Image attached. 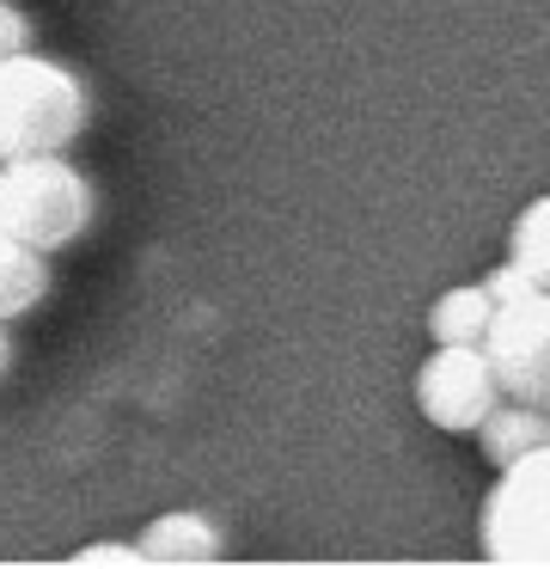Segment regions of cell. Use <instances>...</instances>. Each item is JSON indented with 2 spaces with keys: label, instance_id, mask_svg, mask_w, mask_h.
<instances>
[{
  "label": "cell",
  "instance_id": "cell-9",
  "mask_svg": "<svg viewBox=\"0 0 550 569\" xmlns=\"http://www.w3.org/2000/svg\"><path fill=\"white\" fill-rule=\"evenodd\" d=\"M489 319H496V300L483 295V282H464L428 307V337L434 343H483Z\"/></svg>",
  "mask_w": 550,
  "mask_h": 569
},
{
  "label": "cell",
  "instance_id": "cell-4",
  "mask_svg": "<svg viewBox=\"0 0 550 569\" xmlns=\"http://www.w3.org/2000/svg\"><path fill=\"white\" fill-rule=\"evenodd\" d=\"M483 356L501 398L550 410V288H532V295L496 307L483 331Z\"/></svg>",
  "mask_w": 550,
  "mask_h": 569
},
{
  "label": "cell",
  "instance_id": "cell-10",
  "mask_svg": "<svg viewBox=\"0 0 550 569\" xmlns=\"http://www.w3.org/2000/svg\"><path fill=\"white\" fill-rule=\"evenodd\" d=\"M508 258L532 276V288H550V197L526 202L508 227Z\"/></svg>",
  "mask_w": 550,
  "mask_h": 569
},
{
  "label": "cell",
  "instance_id": "cell-2",
  "mask_svg": "<svg viewBox=\"0 0 550 569\" xmlns=\"http://www.w3.org/2000/svg\"><path fill=\"white\" fill-rule=\"evenodd\" d=\"M92 178L68 153H19L0 160V227L37 251H61L92 227Z\"/></svg>",
  "mask_w": 550,
  "mask_h": 569
},
{
  "label": "cell",
  "instance_id": "cell-6",
  "mask_svg": "<svg viewBox=\"0 0 550 569\" xmlns=\"http://www.w3.org/2000/svg\"><path fill=\"white\" fill-rule=\"evenodd\" d=\"M477 447H483V459H489L496 471L513 466V459L550 447V410L520 405V398H496V410L477 422Z\"/></svg>",
  "mask_w": 550,
  "mask_h": 569
},
{
  "label": "cell",
  "instance_id": "cell-8",
  "mask_svg": "<svg viewBox=\"0 0 550 569\" xmlns=\"http://www.w3.org/2000/svg\"><path fill=\"white\" fill-rule=\"evenodd\" d=\"M49 251L24 246V239H12L7 227H0V319H24V312H37L49 300Z\"/></svg>",
  "mask_w": 550,
  "mask_h": 569
},
{
  "label": "cell",
  "instance_id": "cell-11",
  "mask_svg": "<svg viewBox=\"0 0 550 569\" xmlns=\"http://www.w3.org/2000/svg\"><path fill=\"white\" fill-rule=\"evenodd\" d=\"M31 43H37L31 13H24V7H12V0H0V62H7V56H19V50H31Z\"/></svg>",
  "mask_w": 550,
  "mask_h": 569
},
{
  "label": "cell",
  "instance_id": "cell-13",
  "mask_svg": "<svg viewBox=\"0 0 550 569\" xmlns=\"http://www.w3.org/2000/svg\"><path fill=\"white\" fill-rule=\"evenodd\" d=\"M73 563H147V557H141V545L104 539V545H86V551H73Z\"/></svg>",
  "mask_w": 550,
  "mask_h": 569
},
{
  "label": "cell",
  "instance_id": "cell-7",
  "mask_svg": "<svg viewBox=\"0 0 550 569\" xmlns=\"http://www.w3.org/2000/svg\"><path fill=\"white\" fill-rule=\"evenodd\" d=\"M220 545H227L220 527L208 515H196V508H171V515H159L153 527L141 532L147 563H214Z\"/></svg>",
  "mask_w": 550,
  "mask_h": 569
},
{
  "label": "cell",
  "instance_id": "cell-5",
  "mask_svg": "<svg viewBox=\"0 0 550 569\" xmlns=\"http://www.w3.org/2000/svg\"><path fill=\"white\" fill-rule=\"evenodd\" d=\"M496 398L501 386L489 373L483 343H434V356L416 368V405L447 435H477V422L496 410Z\"/></svg>",
  "mask_w": 550,
  "mask_h": 569
},
{
  "label": "cell",
  "instance_id": "cell-14",
  "mask_svg": "<svg viewBox=\"0 0 550 569\" xmlns=\"http://www.w3.org/2000/svg\"><path fill=\"white\" fill-rule=\"evenodd\" d=\"M7 361H12V337H7V319H0V373H7Z\"/></svg>",
  "mask_w": 550,
  "mask_h": 569
},
{
  "label": "cell",
  "instance_id": "cell-12",
  "mask_svg": "<svg viewBox=\"0 0 550 569\" xmlns=\"http://www.w3.org/2000/svg\"><path fill=\"white\" fill-rule=\"evenodd\" d=\"M483 295H489V300H496V307H508V300H520V295H532V276H526V270H520V263H513V258H508V263H496V270H489V276H483Z\"/></svg>",
  "mask_w": 550,
  "mask_h": 569
},
{
  "label": "cell",
  "instance_id": "cell-3",
  "mask_svg": "<svg viewBox=\"0 0 550 569\" xmlns=\"http://www.w3.org/2000/svg\"><path fill=\"white\" fill-rule=\"evenodd\" d=\"M483 557L513 569H550V447L501 466L483 496Z\"/></svg>",
  "mask_w": 550,
  "mask_h": 569
},
{
  "label": "cell",
  "instance_id": "cell-1",
  "mask_svg": "<svg viewBox=\"0 0 550 569\" xmlns=\"http://www.w3.org/2000/svg\"><path fill=\"white\" fill-rule=\"evenodd\" d=\"M86 80L56 56L19 50L0 62V160L19 153H68L86 136Z\"/></svg>",
  "mask_w": 550,
  "mask_h": 569
}]
</instances>
